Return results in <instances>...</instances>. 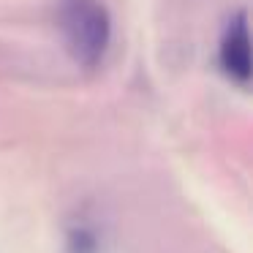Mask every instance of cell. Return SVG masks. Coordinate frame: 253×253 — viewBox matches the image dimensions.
Masks as SVG:
<instances>
[{"label": "cell", "mask_w": 253, "mask_h": 253, "mask_svg": "<svg viewBox=\"0 0 253 253\" xmlns=\"http://www.w3.org/2000/svg\"><path fill=\"white\" fill-rule=\"evenodd\" d=\"M57 30L74 66L95 71L112 44V14L106 0H57Z\"/></svg>", "instance_id": "cell-1"}, {"label": "cell", "mask_w": 253, "mask_h": 253, "mask_svg": "<svg viewBox=\"0 0 253 253\" xmlns=\"http://www.w3.org/2000/svg\"><path fill=\"white\" fill-rule=\"evenodd\" d=\"M218 66L240 87H248L253 77L251 66V30H248V11L237 8L223 25V33L218 41Z\"/></svg>", "instance_id": "cell-2"}, {"label": "cell", "mask_w": 253, "mask_h": 253, "mask_svg": "<svg viewBox=\"0 0 253 253\" xmlns=\"http://www.w3.org/2000/svg\"><path fill=\"white\" fill-rule=\"evenodd\" d=\"M68 253H98V234L95 229L79 223L68 229V242H66Z\"/></svg>", "instance_id": "cell-3"}]
</instances>
